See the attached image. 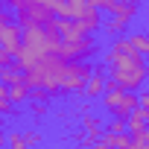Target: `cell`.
I'll return each instance as SVG.
<instances>
[{"instance_id":"1","label":"cell","mask_w":149,"mask_h":149,"mask_svg":"<svg viewBox=\"0 0 149 149\" xmlns=\"http://www.w3.org/2000/svg\"><path fill=\"white\" fill-rule=\"evenodd\" d=\"M105 64H108V79L126 91H140L149 79L146 56L132 47L129 35H117L111 41V47L105 50Z\"/></svg>"},{"instance_id":"2","label":"cell","mask_w":149,"mask_h":149,"mask_svg":"<svg viewBox=\"0 0 149 149\" xmlns=\"http://www.w3.org/2000/svg\"><path fill=\"white\" fill-rule=\"evenodd\" d=\"M56 21H58V18H56ZM56 21L47 24V26H26V29H24V44H21L18 58H15V64H18L21 70H29L32 64H38V61H41L44 56H50V53H58V47H61V32H58Z\"/></svg>"},{"instance_id":"3","label":"cell","mask_w":149,"mask_h":149,"mask_svg":"<svg viewBox=\"0 0 149 149\" xmlns=\"http://www.w3.org/2000/svg\"><path fill=\"white\" fill-rule=\"evenodd\" d=\"M64 64H67L64 56L50 53V56H44L38 64H32V67L24 73V79H26L29 88H47L50 94H61V73H64Z\"/></svg>"},{"instance_id":"4","label":"cell","mask_w":149,"mask_h":149,"mask_svg":"<svg viewBox=\"0 0 149 149\" xmlns=\"http://www.w3.org/2000/svg\"><path fill=\"white\" fill-rule=\"evenodd\" d=\"M100 102H102V108H105L108 114H114V117H129V114L140 105V102H137V91H126V88H120V85L111 82V79H108V85H105Z\"/></svg>"},{"instance_id":"5","label":"cell","mask_w":149,"mask_h":149,"mask_svg":"<svg viewBox=\"0 0 149 149\" xmlns=\"http://www.w3.org/2000/svg\"><path fill=\"white\" fill-rule=\"evenodd\" d=\"M91 73H94V67H91L85 58H73V61H67V64H64V73H61V94L85 91Z\"/></svg>"},{"instance_id":"6","label":"cell","mask_w":149,"mask_h":149,"mask_svg":"<svg viewBox=\"0 0 149 149\" xmlns=\"http://www.w3.org/2000/svg\"><path fill=\"white\" fill-rule=\"evenodd\" d=\"M97 50H100V44L94 41V35H79V38H61V47H58V56H64L67 61H73V58H91V56H97Z\"/></svg>"},{"instance_id":"7","label":"cell","mask_w":149,"mask_h":149,"mask_svg":"<svg viewBox=\"0 0 149 149\" xmlns=\"http://www.w3.org/2000/svg\"><path fill=\"white\" fill-rule=\"evenodd\" d=\"M15 21L26 29V26H47L56 21V12L47 6V3H32V6H24V9H15Z\"/></svg>"},{"instance_id":"8","label":"cell","mask_w":149,"mask_h":149,"mask_svg":"<svg viewBox=\"0 0 149 149\" xmlns=\"http://www.w3.org/2000/svg\"><path fill=\"white\" fill-rule=\"evenodd\" d=\"M0 41H3V47H6L12 56H18V50H21V44H24V26H21L18 21L0 26Z\"/></svg>"},{"instance_id":"9","label":"cell","mask_w":149,"mask_h":149,"mask_svg":"<svg viewBox=\"0 0 149 149\" xmlns=\"http://www.w3.org/2000/svg\"><path fill=\"white\" fill-rule=\"evenodd\" d=\"M105 85H108V76H105V70H102V64H97L94 67V73H91V79H88V85H85V100H100L102 97V91H105Z\"/></svg>"},{"instance_id":"10","label":"cell","mask_w":149,"mask_h":149,"mask_svg":"<svg viewBox=\"0 0 149 149\" xmlns=\"http://www.w3.org/2000/svg\"><path fill=\"white\" fill-rule=\"evenodd\" d=\"M79 24L85 26V32H88V35L100 32V29H102V24H105V21H102V12H100V6L88 3V6H85V12L79 15Z\"/></svg>"},{"instance_id":"11","label":"cell","mask_w":149,"mask_h":149,"mask_svg":"<svg viewBox=\"0 0 149 149\" xmlns=\"http://www.w3.org/2000/svg\"><path fill=\"white\" fill-rule=\"evenodd\" d=\"M82 126H85V134H88V146H97V140H100L102 132H105L102 120L94 117V114H85V117H82Z\"/></svg>"},{"instance_id":"12","label":"cell","mask_w":149,"mask_h":149,"mask_svg":"<svg viewBox=\"0 0 149 149\" xmlns=\"http://www.w3.org/2000/svg\"><path fill=\"white\" fill-rule=\"evenodd\" d=\"M108 15H114V18H126V21H134L137 18V12H140V3H132V0H117V3L111 6V9H105Z\"/></svg>"},{"instance_id":"13","label":"cell","mask_w":149,"mask_h":149,"mask_svg":"<svg viewBox=\"0 0 149 149\" xmlns=\"http://www.w3.org/2000/svg\"><path fill=\"white\" fill-rule=\"evenodd\" d=\"M126 126H129V132H132V134H134V132H140V129H146V126H149V123H146V108H143V105H137V108L126 117Z\"/></svg>"},{"instance_id":"14","label":"cell","mask_w":149,"mask_h":149,"mask_svg":"<svg viewBox=\"0 0 149 149\" xmlns=\"http://www.w3.org/2000/svg\"><path fill=\"white\" fill-rule=\"evenodd\" d=\"M129 24H132V21H126V18H114V15H108V21L102 24V29H105L108 35L117 38V35H123V32L129 29Z\"/></svg>"},{"instance_id":"15","label":"cell","mask_w":149,"mask_h":149,"mask_svg":"<svg viewBox=\"0 0 149 149\" xmlns=\"http://www.w3.org/2000/svg\"><path fill=\"white\" fill-rule=\"evenodd\" d=\"M9 97H12V102H29L32 88L26 85V79L24 82H15V85H9Z\"/></svg>"},{"instance_id":"16","label":"cell","mask_w":149,"mask_h":149,"mask_svg":"<svg viewBox=\"0 0 149 149\" xmlns=\"http://www.w3.org/2000/svg\"><path fill=\"white\" fill-rule=\"evenodd\" d=\"M15 114V102L9 97V85L0 82V117H12Z\"/></svg>"},{"instance_id":"17","label":"cell","mask_w":149,"mask_h":149,"mask_svg":"<svg viewBox=\"0 0 149 149\" xmlns=\"http://www.w3.org/2000/svg\"><path fill=\"white\" fill-rule=\"evenodd\" d=\"M0 82H3V85L24 82V73H21V67H18V64H6V67H3V73H0Z\"/></svg>"},{"instance_id":"18","label":"cell","mask_w":149,"mask_h":149,"mask_svg":"<svg viewBox=\"0 0 149 149\" xmlns=\"http://www.w3.org/2000/svg\"><path fill=\"white\" fill-rule=\"evenodd\" d=\"M129 41H132L134 50H140L143 56H149V32H143V29H140V32H132Z\"/></svg>"},{"instance_id":"19","label":"cell","mask_w":149,"mask_h":149,"mask_svg":"<svg viewBox=\"0 0 149 149\" xmlns=\"http://www.w3.org/2000/svg\"><path fill=\"white\" fill-rule=\"evenodd\" d=\"M132 149H149V126L132 134Z\"/></svg>"},{"instance_id":"20","label":"cell","mask_w":149,"mask_h":149,"mask_svg":"<svg viewBox=\"0 0 149 149\" xmlns=\"http://www.w3.org/2000/svg\"><path fill=\"white\" fill-rule=\"evenodd\" d=\"M6 146H12V149H26L24 132H21V129H12V132H9V140H6Z\"/></svg>"},{"instance_id":"21","label":"cell","mask_w":149,"mask_h":149,"mask_svg":"<svg viewBox=\"0 0 149 149\" xmlns=\"http://www.w3.org/2000/svg\"><path fill=\"white\" fill-rule=\"evenodd\" d=\"M29 111L38 114V117H44V114L50 111V105H47V100H29Z\"/></svg>"},{"instance_id":"22","label":"cell","mask_w":149,"mask_h":149,"mask_svg":"<svg viewBox=\"0 0 149 149\" xmlns=\"http://www.w3.org/2000/svg\"><path fill=\"white\" fill-rule=\"evenodd\" d=\"M24 140H26V146H35V143H41L44 137H41L38 129H24Z\"/></svg>"},{"instance_id":"23","label":"cell","mask_w":149,"mask_h":149,"mask_svg":"<svg viewBox=\"0 0 149 149\" xmlns=\"http://www.w3.org/2000/svg\"><path fill=\"white\" fill-rule=\"evenodd\" d=\"M15 21V12H9V9H0V26H6V24H12Z\"/></svg>"},{"instance_id":"24","label":"cell","mask_w":149,"mask_h":149,"mask_svg":"<svg viewBox=\"0 0 149 149\" xmlns=\"http://www.w3.org/2000/svg\"><path fill=\"white\" fill-rule=\"evenodd\" d=\"M137 102H140V105L149 111V91H146V88H140V94H137Z\"/></svg>"},{"instance_id":"25","label":"cell","mask_w":149,"mask_h":149,"mask_svg":"<svg viewBox=\"0 0 149 149\" xmlns=\"http://www.w3.org/2000/svg\"><path fill=\"white\" fill-rule=\"evenodd\" d=\"M76 114H79V117H85V114H91V102H82V105L76 108Z\"/></svg>"},{"instance_id":"26","label":"cell","mask_w":149,"mask_h":149,"mask_svg":"<svg viewBox=\"0 0 149 149\" xmlns=\"http://www.w3.org/2000/svg\"><path fill=\"white\" fill-rule=\"evenodd\" d=\"M6 140H9V134H6V132H0V146H6Z\"/></svg>"},{"instance_id":"27","label":"cell","mask_w":149,"mask_h":149,"mask_svg":"<svg viewBox=\"0 0 149 149\" xmlns=\"http://www.w3.org/2000/svg\"><path fill=\"white\" fill-rule=\"evenodd\" d=\"M143 88H146V91H149V79H146V85H143Z\"/></svg>"},{"instance_id":"28","label":"cell","mask_w":149,"mask_h":149,"mask_svg":"<svg viewBox=\"0 0 149 149\" xmlns=\"http://www.w3.org/2000/svg\"><path fill=\"white\" fill-rule=\"evenodd\" d=\"M132 3H143V0H132Z\"/></svg>"},{"instance_id":"29","label":"cell","mask_w":149,"mask_h":149,"mask_svg":"<svg viewBox=\"0 0 149 149\" xmlns=\"http://www.w3.org/2000/svg\"><path fill=\"white\" fill-rule=\"evenodd\" d=\"M0 73H3V64H0Z\"/></svg>"},{"instance_id":"30","label":"cell","mask_w":149,"mask_h":149,"mask_svg":"<svg viewBox=\"0 0 149 149\" xmlns=\"http://www.w3.org/2000/svg\"><path fill=\"white\" fill-rule=\"evenodd\" d=\"M0 3H6V0H0Z\"/></svg>"}]
</instances>
